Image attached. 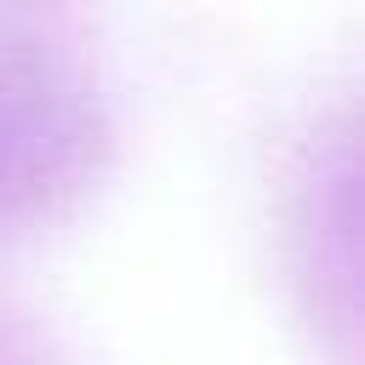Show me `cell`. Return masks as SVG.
I'll return each mask as SVG.
<instances>
[{"label": "cell", "instance_id": "1", "mask_svg": "<svg viewBox=\"0 0 365 365\" xmlns=\"http://www.w3.org/2000/svg\"><path fill=\"white\" fill-rule=\"evenodd\" d=\"M108 160L91 63L34 11L0 6V234L68 211Z\"/></svg>", "mask_w": 365, "mask_h": 365}, {"label": "cell", "instance_id": "2", "mask_svg": "<svg viewBox=\"0 0 365 365\" xmlns=\"http://www.w3.org/2000/svg\"><path fill=\"white\" fill-rule=\"evenodd\" d=\"M285 257L302 308L348 354L354 342V125L331 114L308 131L285 194Z\"/></svg>", "mask_w": 365, "mask_h": 365}, {"label": "cell", "instance_id": "3", "mask_svg": "<svg viewBox=\"0 0 365 365\" xmlns=\"http://www.w3.org/2000/svg\"><path fill=\"white\" fill-rule=\"evenodd\" d=\"M0 365H68L40 331H29L23 319H6L0 314Z\"/></svg>", "mask_w": 365, "mask_h": 365}]
</instances>
